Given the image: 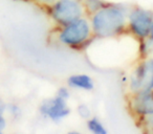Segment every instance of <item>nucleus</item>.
<instances>
[{"label": "nucleus", "instance_id": "ddd939ff", "mask_svg": "<svg viewBox=\"0 0 153 134\" xmlns=\"http://www.w3.org/2000/svg\"><path fill=\"white\" fill-rule=\"evenodd\" d=\"M5 127V121L3 119V117L1 116V114H0V133L2 132V130L4 129Z\"/></svg>", "mask_w": 153, "mask_h": 134}, {"label": "nucleus", "instance_id": "9b49d317", "mask_svg": "<svg viewBox=\"0 0 153 134\" xmlns=\"http://www.w3.org/2000/svg\"><path fill=\"white\" fill-rule=\"evenodd\" d=\"M78 112H79V114L81 115L82 117H84V118H88V117L90 116L89 108H88L86 105H81V106L78 108Z\"/></svg>", "mask_w": 153, "mask_h": 134}, {"label": "nucleus", "instance_id": "f8f14e48", "mask_svg": "<svg viewBox=\"0 0 153 134\" xmlns=\"http://www.w3.org/2000/svg\"><path fill=\"white\" fill-rule=\"evenodd\" d=\"M146 121H147L146 124H147V126H148V128H151V129L153 130V115L146 117Z\"/></svg>", "mask_w": 153, "mask_h": 134}, {"label": "nucleus", "instance_id": "423d86ee", "mask_svg": "<svg viewBox=\"0 0 153 134\" xmlns=\"http://www.w3.org/2000/svg\"><path fill=\"white\" fill-rule=\"evenodd\" d=\"M67 98L57 96L53 98L44 101L40 107V111L45 117L51 121H60L65 118L70 113V109L67 106Z\"/></svg>", "mask_w": 153, "mask_h": 134}, {"label": "nucleus", "instance_id": "39448f33", "mask_svg": "<svg viewBox=\"0 0 153 134\" xmlns=\"http://www.w3.org/2000/svg\"><path fill=\"white\" fill-rule=\"evenodd\" d=\"M130 88L133 92L153 90V58L145 60L131 76Z\"/></svg>", "mask_w": 153, "mask_h": 134}, {"label": "nucleus", "instance_id": "f03ea898", "mask_svg": "<svg viewBox=\"0 0 153 134\" xmlns=\"http://www.w3.org/2000/svg\"><path fill=\"white\" fill-rule=\"evenodd\" d=\"M92 30L90 22L81 17L70 23L63 25L58 34L60 43L69 47H79L85 44L91 37Z\"/></svg>", "mask_w": 153, "mask_h": 134}, {"label": "nucleus", "instance_id": "0eeeda50", "mask_svg": "<svg viewBox=\"0 0 153 134\" xmlns=\"http://www.w3.org/2000/svg\"><path fill=\"white\" fill-rule=\"evenodd\" d=\"M130 104L132 111L137 116L146 118L153 115V90L134 92Z\"/></svg>", "mask_w": 153, "mask_h": 134}, {"label": "nucleus", "instance_id": "9d476101", "mask_svg": "<svg viewBox=\"0 0 153 134\" xmlns=\"http://www.w3.org/2000/svg\"><path fill=\"white\" fill-rule=\"evenodd\" d=\"M105 4L106 3L104 1H101V0H85L84 1V7L89 12H91L92 14L98 11L99 9H101Z\"/></svg>", "mask_w": 153, "mask_h": 134}, {"label": "nucleus", "instance_id": "20e7f679", "mask_svg": "<svg viewBox=\"0 0 153 134\" xmlns=\"http://www.w3.org/2000/svg\"><path fill=\"white\" fill-rule=\"evenodd\" d=\"M128 26L131 33L138 39H147L150 34L153 14L144 9L135 7L131 10L127 16Z\"/></svg>", "mask_w": 153, "mask_h": 134}, {"label": "nucleus", "instance_id": "7ed1b4c3", "mask_svg": "<svg viewBox=\"0 0 153 134\" xmlns=\"http://www.w3.org/2000/svg\"><path fill=\"white\" fill-rule=\"evenodd\" d=\"M51 16L63 26L83 16L84 7L79 0H56L51 5Z\"/></svg>", "mask_w": 153, "mask_h": 134}, {"label": "nucleus", "instance_id": "1a4fd4ad", "mask_svg": "<svg viewBox=\"0 0 153 134\" xmlns=\"http://www.w3.org/2000/svg\"><path fill=\"white\" fill-rule=\"evenodd\" d=\"M87 127L92 133L96 134H105L106 133V129H105L104 125L102 124V121L97 117H92L87 121Z\"/></svg>", "mask_w": 153, "mask_h": 134}, {"label": "nucleus", "instance_id": "6e6552de", "mask_svg": "<svg viewBox=\"0 0 153 134\" xmlns=\"http://www.w3.org/2000/svg\"><path fill=\"white\" fill-rule=\"evenodd\" d=\"M67 83L70 87L82 90H92L94 84L92 79L87 75H74L68 78Z\"/></svg>", "mask_w": 153, "mask_h": 134}, {"label": "nucleus", "instance_id": "4468645a", "mask_svg": "<svg viewBox=\"0 0 153 134\" xmlns=\"http://www.w3.org/2000/svg\"><path fill=\"white\" fill-rule=\"evenodd\" d=\"M149 39L153 42V19H152V23H151V28H150V34H149Z\"/></svg>", "mask_w": 153, "mask_h": 134}, {"label": "nucleus", "instance_id": "2eb2a0df", "mask_svg": "<svg viewBox=\"0 0 153 134\" xmlns=\"http://www.w3.org/2000/svg\"><path fill=\"white\" fill-rule=\"evenodd\" d=\"M0 114H1V107H0Z\"/></svg>", "mask_w": 153, "mask_h": 134}, {"label": "nucleus", "instance_id": "f257e3e1", "mask_svg": "<svg viewBox=\"0 0 153 134\" xmlns=\"http://www.w3.org/2000/svg\"><path fill=\"white\" fill-rule=\"evenodd\" d=\"M127 23L126 11L120 5L106 3L92 14V33L98 37H112L123 32Z\"/></svg>", "mask_w": 153, "mask_h": 134}]
</instances>
